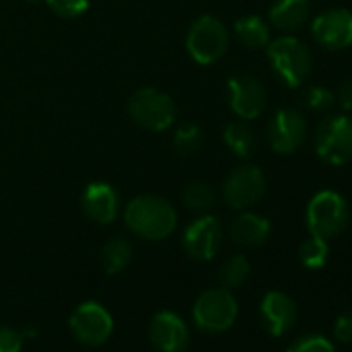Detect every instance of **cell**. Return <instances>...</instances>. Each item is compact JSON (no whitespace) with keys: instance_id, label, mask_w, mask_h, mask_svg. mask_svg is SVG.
Listing matches in <instances>:
<instances>
[{"instance_id":"obj_1","label":"cell","mask_w":352,"mask_h":352,"mask_svg":"<svg viewBox=\"0 0 352 352\" xmlns=\"http://www.w3.org/2000/svg\"><path fill=\"white\" fill-rule=\"evenodd\" d=\"M124 224L133 234L145 241H162L174 232L176 212L160 195H139L129 201L124 210Z\"/></svg>"},{"instance_id":"obj_2","label":"cell","mask_w":352,"mask_h":352,"mask_svg":"<svg viewBox=\"0 0 352 352\" xmlns=\"http://www.w3.org/2000/svg\"><path fill=\"white\" fill-rule=\"evenodd\" d=\"M267 58H270L272 69L278 75V79L282 83H286L288 87L302 85L313 67V56H311L309 48L292 36H282V38L270 42Z\"/></svg>"},{"instance_id":"obj_3","label":"cell","mask_w":352,"mask_h":352,"mask_svg":"<svg viewBox=\"0 0 352 352\" xmlns=\"http://www.w3.org/2000/svg\"><path fill=\"white\" fill-rule=\"evenodd\" d=\"M230 46V36L226 25L212 15H204L193 21L187 34V50L191 58L199 65L218 63Z\"/></svg>"},{"instance_id":"obj_4","label":"cell","mask_w":352,"mask_h":352,"mask_svg":"<svg viewBox=\"0 0 352 352\" xmlns=\"http://www.w3.org/2000/svg\"><path fill=\"white\" fill-rule=\"evenodd\" d=\"M348 206L344 197L336 191L317 193L307 206V226L313 236L336 239L348 226Z\"/></svg>"},{"instance_id":"obj_5","label":"cell","mask_w":352,"mask_h":352,"mask_svg":"<svg viewBox=\"0 0 352 352\" xmlns=\"http://www.w3.org/2000/svg\"><path fill=\"white\" fill-rule=\"evenodd\" d=\"M129 116L143 129L162 133L176 118V106L172 98L153 87H141L129 98Z\"/></svg>"},{"instance_id":"obj_6","label":"cell","mask_w":352,"mask_h":352,"mask_svg":"<svg viewBox=\"0 0 352 352\" xmlns=\"http://www.w3.org/2000/svg\"><path fill=\"white\" fill-rule=\"evenodd\" d=\"M315 151L321 160L340 166L352 160V118L350 116H327L323 118L313 135Z\"/></svg>"},{"instance_id":"obj_7","label":"cell","mask_w":352,"mask_h":352,"mask_svg":"<svg viewBox=\"0 0 352 352\" xmlns=\"http://www.w3.org/2000/svg\"><path fill=\"white\" fill-rule=\"evenodd\" d=\"M239 315V302L226 288L206 290L193 305V321L208 333H220L232 327Z\"/></svg>"},{"instance_id":"obj_8","label":"cell","mask_w":352,"mask_h":352,"mask_svg":"<svg viewBox=\"0 0 352 352\" xmlns=\"http://www.w3.org/2000/svg\"><path fill=\"white\" fill-rule=\"evenodd\" d=\"M69 327L81 344L100 346L112 336L114 319L104 305L96 300H85L71 313Z\"/></svg>"},{"instance_id":"obj_9","label":"cell","mask_w":352,"mask_h":352,"mask_svg":"<svg viewBox=\"0 0 352 352\" xmlns=\"http://www.w3.org/2000/svg\"><path fill=\"white\" fill-rule=\"evenodd\" d=\"M265 193V176L257 166H239L224 181L222 195L228 208L247 210L255 206Z\"/></svg>"},{"instance_id":"obj_10","label":"cell","mask_w":352,"mask_h":352,"mask_svg":"<svg viewBox=\"0 0 352 352\" xmlns=\"http://www.w3.org/2000/svg\"><path fill=\"white\" fill-rule=\"evenodd\" d=\"M267 139L274 151L292 153L307 139V120L294 108L278 110L267 124Z\"/></svg>"},{"instance_id":"obj_11","label":"cell","mask_w":352,"mask_h":352,"mask_svg":"<svg viewBox=\"0 0 352 352\" xmlns=\"http://www.w3.org/2000/svg\"><path fill=\"white\" fill-rule=\"evenodd\" d=\"M315 42L331 52L352 46V13L346 9H329L311 25Z\"/></svg>"},{"instance_id":"obj_12","label":"cell","mask_w":352,"mask_h":352,"mask_svg":"<svg viewBox=\"0 0 352 352\" xmlns=\"http://www.w3.org/2000/svg\"><path fill=\"white\" fill-rule=\"evenodd\" d=\"M222 245V226L216 216H201L183 234L185 253L195 261H210Z\"/></svg>"},{"instance_id":"obj_13","label":"cell","mask_w":352,"mask_h":352,"mask_svg":"<svg viewBox=\"0 0 352 352\" xmlns=\"http://www.w3.org/2000/svg\"><path fill=\"white\" fill-rule=\"evenodd\" d=\"M230 108L236 116L245 120L257 118L267 104V91L263 83L253 75H236L228 79Z\"/></svg>"},{"instance_id":"obj_14","label":"cell","mask_w":352,"mask_h":352,"mask_svg":"<svg viewBox=\"0 0 352 352\" xmlns=\"http://www.w3.org/2000/svg\"><path fill=\"white\" fill-rule=\"evenodd\" d=\"M149 340L160 352H185L189 346V327L174 311H160L149 321Z\"/></svg>"},{"instance_id":"obj_15","label":"cell","mask_w":352,"mask_h":352,"mask_svg":"<svg viewBox=\"0 0 352 352\" xmlns=\"http://www.w3.org/2000/svg\"><path fill=\"white\" fill-rule=\"evenodd\" d=\"M85 216L96 224H112L118 216L120 199L110 183H91L81 197Z\"/></svg>"},{"instance_id":"obj_16","label":"cell","mask_w":352,"mask_h":352,"mask_svg":"<svg viewBox=\"0 0 352 352\" xmlns=\"http://www.w3.org/2000/svg\"><path fill=\"white\" fill-rule=\"evenodd\" d=\"M259 313L272 336H284L296 321V302L286 292L272 290L263 296Z\"/></svg>"},{"instance_id":"obj_17","label":"cell","mask_w":352,"mask_h":352,"mask_svg":"<svg viewBox=\"0 0 352 352\" xmlns=\"http://www.w3.org/2000/svg\"><path fill=\"white\" fill-rule=\"evenodd\" d=\"M311 15V0H276L270 9V21L280 32H296Z\"/></svg>"},{"instance_id":"obj_18","label":"cell","mask_w":352,"mask_h":352,"mask_svg":"<svg viewBox=\"0 0 352 352\" xmlns=\"http://www.w3.org/2000/svg\"><path fill=\"white\" fill-rule=\"evenodd\" d=\"M272 226L265 218L257 214H241L230 224V239L241 247H259L267 241Z\"/></svg>"},{"instance_id":"obj_19","label":"cell","mask_w":352,"mask_h":352,"mask_svg":"<svg viewBox=\"0 0 352 352\" xmlns=\"http://www.w3.org/2000/svg\"><path fill=\"white\" fill-rule=\"evenodd\" d=\"M234 36L236 40L251 50L265 48L270 44V28L259 15H247L234 23Z\"/></svg>"},{"instance_id":"obj_20","label":"cell","mask_w":352,"mask_h":352,"mask_svg":"<svg viewBox=\"0 0 352 352\" xmlns=\"http://www.w3.org/2000/svg\"><path fill=\"white\" fill-rule=\"evenodd\" d=\"M131 259H133V247H131V243H129L126 239H122V236L110 239V241L104 245L102 253H100L102 267H104V272L110 274V276L122 272V270L131 263Z\"/></svg>"},{"instance_id":"obj_21","label":"cell","mask_w":352,"mask_h":352,"mask_svg":"<svg viewBox=\"0 0 352 352\" xmlns=\"http://www.w3.org/2000/svg\"><path fill=\"white\" fill-rule=\"evenodd\" d=\"M224 141L226 145L232 149V153H236L239 157H249L255 151V133L249 124L245 122H230L224 129Z\"/></svg>"},{"instance_id":"obj_22","label":"cell","mask_w":352,"mask_h":352,"mask_svg":"<svg viewBox=\"0 0 352 352\" xmlns=\"http://www.w3.org/2000/svg\"><path fill=\"white\" fill-rule=\"evenodd\" d=\"M251 274V265L247 261L245 255H232L230 259H226L218 272V278H220V284L222 288L230 290V288H239L247 282Z\"/></svg>"},{"instance_id":"obj_23","label":"cell","mask_w":352,"mask_h":352,"mask_svg":"<svg viewBox=\"0 0 352 352\" xmlns=\"http://www.w3.org/2000/svg\"><path fill=\"white\" fill-rule=\"evenodd\" d=\"M327 255H329V249H327V241L325 239H319V236H311L307 239L300 249H298V257H300V263L309 270H319L325 265L327 261Z\"/></svg>"},{"instance_id":"obj_24","label":"cell","mask_w":352,"mask_h":352,"mask_svg":"<svg viewBox=\"0 0 352 352\" xmlns=\"http://www.w3.org/2000/svg\"><path fill=\"white\" fill-rule=\"evenodd\" d=\"M204 145V133L195 122H185L174 135V147L181 155H195Z\"/></svg>"},{"instance_id":"obj_25","label":"cell","mask_w":352,"mask_h":352,"mask_svg":"<svg viewBox=\"0 0 352 352\" xmlns=\"http://www.w3.org/2000/svg\"><path fill=\"white\" fill-rule=\"evenodd\" d=\"M214 199H216V197H214V191H212V187L206 185V183H191V185H187L185 191H183V201H185V206H187L189 210L197 212V214L208 212V210L214 206Z\"/></svg>"},{"instance_id":"obj_26","label":"cell","mask_w":352,"mask_h":352,"mask_svg":"<svg viewBox=\"0 0 352 352\" xmlns=\"http://www.w3.org/2000/svg\"><path fill=\"white\" fill-rule=\"evenodd\" d=\"M302 102L313 112H325V110H329L336 104V96L329 89L321 87V85H313V87L305 89Z\"/></svg>"},{"instance_id":"obj_27","label":"cell","mask_w":352,"mask_h":352,"mask_svg":"<svg viewBox=\"0 0 352 352\" xmlns=\"http://www.w3.org/2000/svg\"><path fill=\"white\" fill-rule=\"evenodd\" d=\"M46 5L63 19H77L89 9V0H46Z\"/></svg>"},{"instance_id":"obj_28","label":"cell","mask_w":352,"mask_h":352,"mask_svg":"<svg viewBox=\"0 0 352 352\" xmlns=\"http://www.w3.org/2000/svg\"><path fill=\"white\" fill-rule=\"evenodd\" d=\"M286 352H336L333 344L323 336H302L292 346H288Z\"/></svg>"},{"instance_id":"obj_29","label":"cell","mask_w":352,"mask_h":352,"mask_svg":"<svg viewBox=\"0 0 352 352\" xmlns=\"http://www.w3.org/2000/svg\"><path fill=\"white\" fill-rule=\"evenodd\" d=\"M23 348V333L13 327L0 325V352H21Z\"/></svg>"},{"instance_id":"obj_30","label":"cell","mask_w":352,"mask_h":352,"mask_svg":"<svg viewBox=\"0 0 352 352\" xmlns=\"http://www.w3.org/2000/svg\"><path fill=\"white\" fill-rule=\"evenodd\" d=\"M333 333L340 342L344 344H352V311L344 313L338 317L336 325H333Z\"/></svg>"},{"instance_id":"obj_31","label":"cell","mask_w":352,"mask_h":352,"mask_svg":"<svg viewBox=\"0 0 352 352\" xmlns=\"http://www.w3.org/2000/svg\"><path fill=\"white\" fill-rule=\"evenodd\" d=\"M333 96H336V102H338L344 110H350V112H352V79H344V81L338 85V91H336Z\"/></svg>"},{"instance_id":"obj_32","label":"cell","mask_w":352,"mask_h":352,"mask_svg":"<svg viewBox=\"0 0 352 352\" xmlns=\"http://www.w3.org/2000/svg\"><path fill=\"white\" fill-rule=\"evenodd\" d=\"M30 3H36V0H30Z\"/></svg>"}]
</instances>
